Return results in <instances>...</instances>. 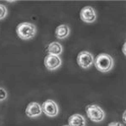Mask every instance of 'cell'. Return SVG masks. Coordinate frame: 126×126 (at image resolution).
<instances>
[{"label":"cell","instance_id":"6da1fadb","mask_svg":"<svg viewBox=\"0 0 126 126\" xmlns=\"http://www.w3.org/2000/svg\"><path fill=\"white\" fill-rule=\"evenodd\" d=\"M94 65L99 72H108L111 71L113 67V59L109 54H99L95 58Z\"/></svg>","mask_w":126,"mask_h":126},{"label":"cell","instance_id":"7a4b0ae2","mask_svg":"<svg viewBox=\"0 0 126 126\" xmlns=\"http://www.w3.org/2000/svg\"><path fill=\"white\" fill-rule=\"evenodd\" d=\"M16 33L22 40H30L35 35L36 27L31 23L24 22L19 24L16 28Z\"/></svg>","mask_w":126,"mask_h":126},{"label":"cell","instance_id":"3957f363","mask_svg":"<svg viewBox=\"0 0 126 126\" xmlns=\"http://www.w3.org/2000/svg\"><path fill=\"white\" fill-rule=\"evenodd\" d=\"M86 113L89 119L93 122H101L105 117V113L99 106L95 104L87 105L86 108Z\"/></svg>","mask_w":126,"mask_h":126},{"label":"cell","instance_id":"277c9868","mask_svg":"<svg viewBox=\"0 0 126 126\" xmlns=\"http://www.w3.org/2000/svg\"><path fill=\"white\" fill-rule=\"evenodd\" d=\"M78 65L82 68L87 69L90 67L91 66H93V64L94 63V57H93V54L90 53L86 50L81 51L78 56Z\"/></svg>","mask_w":126,"mask_h":126},{"label":"cell","instance_id":"5b68a950","mask_svg":"<svg viewBox=\"0 0 126 126\" xmlns=\"http://www.w3.org/2000/svg\"><path fill=\"white\" fill-rule=\"evenodd\" d=\"M41 108L42 112L48 117H56L59 113V107L57 103L51 99L45 101Z\"/></svg>","mask_w":126,"mask_h":126},{"label":"cell","instance_id":"8992f818","mask_svg":"<svg viewBox=\"0 0 126 126\" xmlns=\"http://www.w3.org/2000/svg\"><path fill=\"white\" fill-rule=\"evenodd\" d=\"M45 66L50 71H54L59 68L62 65V59L58 56L54 55H47L45 57Z\"/></svg>","mask_w":126,"mask_h":126},{"label":"cell","instance_id":"52a82bcc","mask_svg":"<svg viewBox=\"0 0 126 126\" xmlns=\"http://www.w3.org/2000/svg\"><path fill=\"white\" fill-rule=\"evenodd\" d=\"M80 17L81 19L86 23H93L96 20V12L91 6H87L81 10Z\"/></svg>","mask_w":126,"mask_h":126},{"label":"cell","instance_id":"ba28073f","mask_svg":"<svg viewBox=\"0 0 126 126\" xmlns=\"http://www.w3.org/2000/svg\"><path fill=\"white\" fill-rule=\"evenodd\" d=\"M25 113L30 118H36L41 115L42 113V108L36 102H32L29 103L25 109Z\"/></svg>","mask_w":126,"mask_h":126},{"label":"cell","instance_id":"9c48e42d","mask_svg":"<svg viewBox=\"0 0 126 126\" xmlns=\"http://www.w3.org/2000/svg\"><path fill=\"white\" fill-rule=\"evenodd\" d=\"M68 125L69 126H85L86 125V119L82 115L76 113L69 118Z\"/></svg>","mask_w":126,"mask_h":126},{"label":"cell","instance_id":"30bf717a","mask_svg":"<svg viewBox=\"0 0 126 126\" xmlns=\"http://www.w3.org/2000/svg\"><path fill=\"white\" fill-rule=\"evenodd\" d=\"M70 34V29L66 24H61L56 29V37L59 40L65 39L66 37H67Z\"/></svg>","mask_w":126,"mask_h":126},{"label":"cell","instance_id":"8fae6325","mask_svg":"<svg viewBox=\"0 0 126 126\" xmlns=\"http://www.w3.org/2000/svg\"><path fill=\"white\" fill-rule=\"evenodd\" d=\"M62 46L59 42L54 41L49 44L47 47L48 55H54V56H58L62 53Z\"/></svg>","mask_w":126,"mask_h":126},{"label":"cell","instance_id":"7c38bea8","mask_svg":"<svg viewBox=\"0 0 126 126\" xmlns=\"http://www.w3.org/2000/svg\"><path fill=\"white\" fill-rule=\"evenodd\" d=\"M8 15V10L5 5L0 4V19H3L7 16Z\"/></svg>","mask_w":126,"mask_h":126},{"label":"cell","instance_id":"4fadbf2b","mask_svg":"<svg viewBox=\"0 0 126 126\" xmlns=\"http://www.w3.org/2000/svg\"><path fill=\"white\" fill-rule=\"evenodd\" d=\"M8 97V93L3 87H0V102L5 100Z\"/></svg>","mask_w":126,"mask_h":126},{"label":"cell","instance_id":"5bb4252c","mask_svg":"<svg viewBox=\"0 0 126 126\" xmlns=\"http://www.w3.org/2000/svg\"><path fill=\"white\" fill-rule=\"evenodd\" d=\"M108 126H124V125H122L120 122H112Z\"/></svg>","mask_w":126,"mask_h":126},{"label":"cell","instance_id":"9a60e30c","mask_svg":"<svg viewBox=\"0 0 126 126\" xmlns=\"http://www.w3.org/2000/svg\"><path fill=\"white\" fill-rule=\"evenodd\" d=\"M123 121H124V123H125V122H126V119H125V111L124 112V113H123Z\"/></svg>","mask_w":126,"mask_h":126},{"label":"cell","instance_id":"2e32d148","mask_svg":"<svg viewBox=\"0 0 126 126\" xmlns=\"http://www.w3.org/2000/svg\"><path fill=\"white\" fill-rule=\"evenodd\" d=\"M123 52H124V54L125 55V43L124 44V46H123Z\"/></svg>","mask_w":126,"mask_h":126},{"label":"cell","instance_id":"e0dca14e","mask_svg":"<svg viewBox=\"0 0 126 126\" xmlns=\"http://www.w3.org/2000/svg\"><path fill=\"white\" fill-rule=\"evenodd\" d=\"M63 126H69V125H63Z\"/></svg>","mask_w":126,"mask_h":126}]
</instances>
